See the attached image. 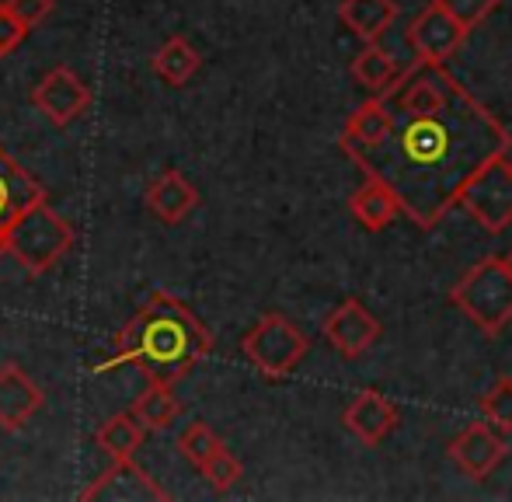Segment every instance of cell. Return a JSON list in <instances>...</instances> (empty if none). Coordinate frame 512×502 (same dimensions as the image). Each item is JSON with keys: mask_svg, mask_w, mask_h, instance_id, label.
<instances>
[{"mask_svg": "<svg viewBox=\"0 0 512 502\" xmlns=\"http://www.w3.org/2000/svg\"><path fill=\"white\" fill-rule=\"evenodd\" d=\"M394 123H398V116H394L391 102L380 95H370L349 116V123H345L342 133H338V147H342L345 157L359 161V157H366L370 150L384 147L387 136L394 133Z\"/></svg>", "mask_w": 512, "mask_h": 502, "instance_id": "8fae6325", "label": "cell"}, {"mask_svg": "<svg viewBox=\"0 0 512 502\" xmlns=\"http://www.w3.org/2000/svg\"><path fill=\"white\" fill-rule=\"evenodd\" d=\"M42 408V391L32 377L14 363L0 367V429L18 433L28 419Z\"/></svg>", "mask_w": 512, "mask_h": 502, "instance_id": "5bb4252c", "label": "cell"}, {"mask_svg": "<svg viewBox=\"0 0 512 502\" xmlns=\"http://www.w3.org/2000/svg\"><path fill=\"white\" fill-rule=\"evenodd\" d=\"M405 74L408 70L401 67V63L394 60V53H387L380 42H366V46L356 53V60H352V81H356L363 91L380 95V98L391 95Z\"/></svg>", "mask_w": 512, "mask_h": 502, "instance_id": "ac0fdd59", "label": "cell"}, {"mask_svg": "<svg viewBox=\"0 0 512 502\" xmlns=\"http://www.w3.org/2000/svg\"><path fill=\"white\" fill-rule=\"evenodd\" d=\"M199 67H203V56L185 35H171L154 56V74L171 88H185L199 74Z\"/></svg>", "mask_w": 512, "mask_h": 502, "instance_id": "ffe728a7", "label": "cell"}, {"mask_svg": "<svg viewBox=\"0 0 512 502\" xmlns=\"http://www.w3.org/2000/svg\"><path fill=\"white\" fill-rule=\"evenodd\" d=\"M405 35H408L411 53L422 63H446V60H453V53L464 46V39L471 32L432 0V4H425L422 11L411 18Z\"/></svg>", "mask_w": 512, "mask_h": 502, "instance_id": "9c48e42d", "label": "cell"}, {"mask_svg": "<svg viewBox=\"0 0 512 502\" xmlns=\"http://www.w3.org/2000/svg\"><path fill=\"white\" fill-rule=\"evenodd\" d=\"M213 349V335L206 325L171 293H154L133 325L122 332L119 353L102 370H112L119 363H140L150 384H175L196 367Z\"/></svg>", "mask_w": 512, "mask_h": 502, "instance_id": "7a4b0ae2", "label": "cell"}, {"mask_svg": "<svg viewBox=\"0 0 512 502\" xmlns=\"http://www.w3.org/2000/svg\"><path fill=\"white\" fill-rule=\"evenodd\" d=\"M467 217L481 224L488 234H502L512 224V157L495 154L464 182L457 196Z\"/></svg>", "mask_w": 512, "mask_h": 502, "instance_id": "8992f818", "label": "cell"}, {"mask_svg": "<svg viewBox=\"0 0 512 502\" xmlns=\"http://www.w3.org/2000/svg\"><path fill=\"white\" fill-rule=\"evenodd\" d=\"M171 499L164 485H157L143 468H136L133 461H112V468L98 478L95 485L81 492V499Z\"/></svg>", "mask_w": 512, "mask_h": 502, "instance_id": "e0dca14e", "label": "cell"}, {"mask_svg": "<svg viewBox=\"0 0 512 502\" xmlns=\"http://www.w3.org/2000/svg\"><path fill=\"white\" fill-rule=\"evenodd\" d=\"M25 35H28V25L7 7V0H0V60L18 49L21 42H25Z\"/></svg>", "mask_w": 512, "mask_h": 502, "instance_id": "4316f807", "label": "cell"}, {"mask_svg": "<svg viewBox=\"0 0 512 502\" xmlns=\"http://www.w3.org/2000/svg\"><path fill=\"white\" fill-rule=\"evenodd\" d=\"M502 258H506V265H509V272H512V248L506 251V255H502Z\"/></svg>", "mask_w": 512, "mask_h": 502, "instance_id": "f1b7e54d", "label": "cell"}, {"mask_svg": "<svg viewBox=\"0 0 512 502\" xmlns=\"http://www.w3.org/2000/svg\"><path fill=\"white\" fill-rule=\"evenodd\" d=\"M178 412H182V405H178V398L171 394V384H150L147 391L133 401V415L143 422L147 433L168 429L171 422L178 419Z\"/></svg>", "mask_w": 512, "mask_h": 502, "instance_id": "7402d4cb", "label": "cell"}, {"mask_svg": "<svg viewBox=\"0 0 512 502\" xmlns=\"http://www.w3.org/2000/svg\"><path fill=\"white\" fill-rule=\"evenodd\" d=\"M178 450L192 468H203L209 457H216L223 450V440L206 426V422H189V426L178 433Z\"/></svg>", "mask_w": 512, "mask_h": 502, "instance_id": "603a6c76", "label": "cell"}, {"mask_svg": "<svg viewBox=\"0 0 512 502\" xmlns=\"http://www.w3.org/2000/svg\"><path fill=\"white\" fill-rule=\"evenodd\" d=\"M42 199H46L42 185L0 143V255H7V234L21 220V213H28Z\"/></svg>", "mask_w": 512, "mask_h": 502, "instance_id": "7c38bea8", "label": "cell"}, {"mask_svg": "<svg viewBox=\"0 0 512 502\" xmlns=\"http://www.w3.org/2000/svg\"><path fill=\"white\" fill-rule=\"evenodd\" d=\"M321 335L342 360H359V356L370 353L380 342L384 325H380V318L363 300L349 297V300H342L335 311H328V318L321 321Z\"/></svg>", "mask_w": 512, "mask_h": 502, "instance_id": "52a82bcc", "label": "cell"}, {"mask_svg": "<svg viewBox=\"0 0 512 502\" xmlns=\"http://www.w3.org/2000/svg\"><path fill=\"white\" fill-rule=\"evenodd\" d=\"M495 154H509V129L457 81L439 109L398 116L384 147L356 164L398 192L411 224L432 231L457 206L467 178Z\"/></svg>", "mask_w": 512, "mask_h": 502, "instance_id": "6da1fadb", "label": "cell"}, {"mask_svg": "<svg viewBox=\"0 0 512 502\" xmlns=\"http://www.w3.org/2000/svg\"><path fill=\"white\" fill-rule=\"evenodd\" d=\"M307 349H310V339L304 335V328L293 325V321L279 311L262 314L241 339L244 360L269 380L290 377L293 370L304 363Z\"/></svg>", "mask_w": 512, "mask_h": 502, "instance_id": "5b68a950", "label": "cell"}, {"mask_svg": "<svg viewBox=\"0 0 512 502\" xmlns=\"http://www.w3.org/2000/svg\"><path fill=\"white\" fill-rule=\"evenodd\" d=\"M199 471H203V478L209 482V489H213V492H230L237 482H241V475H244L241 461H237V457L230 454L227 447H223L216 457H209V461Z\"/></svg>", "mask_w": 512, "mask_h": 502, "instance_id": "d4e9b609", "label": "cell"}, {"mask_svg": "<svg viewBox=\"0 0 512 502\" xmlns=\"http://www.w3.org/2000/svg\"><path fill=\"white\" fill-rule=\"evenodd\" d=\"M481 415L492 422L499 433H512V377H499L485 394H481Z\"/></svg>", "mask_w": 512, "mask_h": 502, "instance_id": "cb8c5ba5", "label": "cell"}, {"mask_svg": "<svg viewBox=\"0 0 512 502\" xmlns=\"http://www.w3.org/2000/svg\"><path fill=\"white\" fill-rule=\"evenodd\" d=\"M453 307L478 328L481 335L495 339L502 328L512 325V272L502 255H488L474 262L446 293Z\"/></svg>", "mask_w": 512, "mask_h": 502, "instance_id": "3957f363", "label": "cell"}, {"mask_svg": "<svg viewBox=\"0 0 512 502\" xmlns=\"http://www.w3.org/2000/svg\"><path fill=\"white\" fill-rule=\"evenodd\" d=\"M349 213L356 217L359 227H366V231L377 234V231H387V227L405 213V206H401V196L384 182V178L366 175V182L352 192Z\"/></svg>", "mask_w": 512, "mask_h": 502, "instance_id": "2e32d148", "label": "cell"}, {"mask_svg": "<svg viewBox=\"0 0 512 502\" xmlns=\"http://www.w3.org/2000/svg\"><path fill=\"white\" fill-rule=\"evenodd\" d=\"M398 0H342L338 21L356 35L359 42H380L387 28L398 21Z\"/></svg>", "mask_w": 512, "mask_h": 502, "instance_id": "d6986e66", "label": "cell"}, {"mask_svg": "<svg viewBox=\"0 0 512 502\" xmlns=\"http://www.w3.org/2000/svg\"><path fill=\"white\" fill-rule=\"evenodd\" d=\"M436 4L443 7L446 14H453L467 32H474V28H481L495 11H499L502 0H436Z\"/></svg>", "mask_w": 512, "mask_h": 502, "instance_id": "484cf974", "label": "cell"}, {"mask_svg": "<svg viewBox=\"0 0 512 502\" xmlns=\"http://www.w3.org/2000/svg\"><path fill=\"white\" fill-rule=\"evenodd\" d=\"M143 199H147V210L168 227H178L199 206L196 185H192L182 171H161V175L147 185V196Z\"/></svg>", "mask_w": 512, "mask_h": 502, "instance_id": "9a60e30c", "label": "cell"}, {"mask_svg": "<svg viewBox=\"0 0 512 502\" xmlns=\"http://www.w3.org/2000/svg\"><path fill=\"white\" fill-rule=\"evenodd\" d=\"M32 105L53 126H70L91 109V88L70 67H53L32 88Z\"/></svg>", "mask_w": 512, "mask_h": 502, "instance_id": "30bf717a", "label": "cell"}, {"mask_svg": "<svg viewBox=\"0 0 512 502\" xmlns=\"http://www.w3.org/2000/svg\"><path fill=\"white\" fill-rule=\"evenodd\" d=\"M7 7H11L28 28L42 25V21L53 14V0H7Z\"/></svg>", "mask_w": 512, "mask_h": 502, "instance_id": "83f0119b", "label": "cell"}, {"mask_svg": "<svg viewBox=\"0 0 512 502\" xmlns=\"http://www.w3.org/2000/svg\"><path fill=\"white\" fill-rule=\"evenodd\" d=\"M143 436H147L143 422L136 419L133 412H122V415H112V419L98 429L95 443L105 450L108 457H112V461H133V454L140 450Z\"/></svg>", "mask_w": 512, "mask_h": 502, "instance_id": "44dd1931", "label": "cell"}, {"mask_svg": "<svg viewBox=\"0 0 512 502\" xmlns=\"http://www.w3.org/2000/svg\"><path fill=\"white\" fill-rule=\"evenodd\" d=\"M342 422L359 443H366V447H380V443H384L387 436L398 429L401 412H398V405L387 398V394L359 391L356 398L345 405Z\"/></svg>", "mask_w": 512, "mask_h": 502, "instance_id": "4fadbf2b", "label": "cell"}, {"mask_svg": "<svg viewBox=\"0 0 512 502\" xmlns=\"http://www.w3.org/2000/svg\"><path fill=\"white\" fill-rule=\"evenodd\" d=\"M74 245V227L42 199L7 234V255L18 258V265L32 276L49 272Z\"/></svg>", "mask_w": 512, "mask_h": 502, "instance_id": "277c9868", "label": "cell"}, {"mask_svg": "<svg viewBox=\"0 0 512 502\" xmlns=\"http://www.w3.org/2000/svg\"><path fill=\"white\" fill-rule=\"evenodd\" d=\"M446 457L457 471H464L471 482H485L492 471L509 457L506 433L492 426V422H471L464 426L450 443H446Z\"/></svg>", "mask_w": 512, "mask_h": 502, "instance_id": "ba28073f", "label": "cell"}]
</instances>
